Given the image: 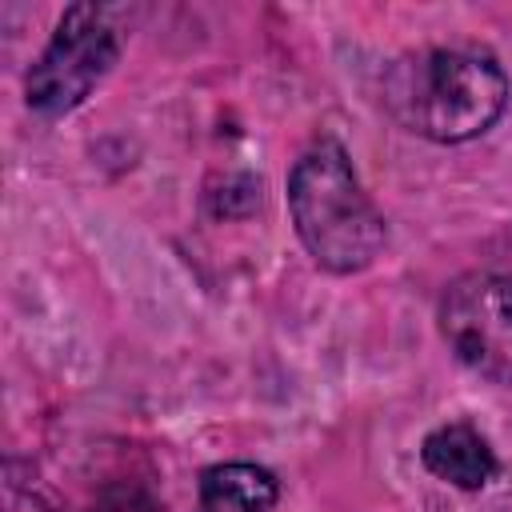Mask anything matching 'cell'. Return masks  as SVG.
Wrapping results in <instances>:
<instances>
[{"label":"cell","mask_w":512,"mask_h":512,"mask_svg":"<svg viewBox=\"0 0 512 512\" xmlns=\"http://www.w3.org/2000/svg\"><path fill=\"white\" fill-rule=\"evenodd\" d=\"M8 512H48V504L40 500V492L20 488V484L8 476Z\"/></svg>","instance_id":"52a82bcc"},{"label":"cell","mask_w":512,"mask_h":512,"mask_svg":"<svg viewBox=\"0 0 512 512\" xmlns=\"http://www.w3.org/2000/svg\"><path fill=\"white\" fill-rule=\"evenodd\" d=\"M420 460L432 476H440L464 492H476L496 476V456H492L488 440L468 424H444V428L428 432L420 444Z\"/></svg>","instance_id":"5b68a950"},{"label":"cell","mask_w":512,"mask_h":512,"mask_svg":"<svg viewBox=\"0 0 512 512\" xmlns=\"http://www.w3.org/2000/svg\"><path fill=\"white\" fill-rule=\"evenodd\" d=\"M276 476L260 464H212L200 476V512H272Z\"/></svg>","instance_id":"8992f818"},{"label":"cell","mask_w":512,"mask_h":512,"mask_svg":"<svg viewBox=\"0 0 512 512\" xmlns=\"http://www.w3.org/2000/svg\"><path fill=\"white\" fill-rule=\"evenodd\" d=\"M440 332L460 364L496 384H512V280L468 272L440 300Z\"/></svg>","instance_id":"277c9868"},{"label":"cell","mask_w":512,"mask_h":512,"mask_svg":"<svg viewBox=\"0 0 512 512\" xmlns=\"http://www.w3.org/2000/svg\"><path fill=\"white\" fill-rule=\"evenodd\" d=\"M384 92L396 120L436 144H460L488 132L508 104L500 64L464 48H432L400 60Z\"/></svg>","instance_id":"6da1fadb"},{"label":"cell","mask_w":512,"mask_h":512,"mask_svg":"<svg viewBox=\"0 0 512 512\" xmlns=\"http://www.w3.org/2000/svg\"><path fill=\"white\" fill-rule=\"evenodd\" d=\"M292 224L328 272H360L384 248V216L360 188L348 152L336 140L312 144L288 176Z\"/></svg>","instance_id":"7a4b0ae2"},{"label":"cell","mask_w":512,"mask_h":512,"mask_svg":"<svg viewBox=\"0 0 512 512\" xmlns=\"http://www.w3.org/2000/svg\"><path fill=\"white\" fill-rule=\"evenodd\" d=\"M116 56H120V36L108 12L96 4H72L60 16L48 48L28 68V80H24L28 108H36L40 116L72 112L108 76Z\"/></svg>","instance_id":"3957f363"}]
</instances>
